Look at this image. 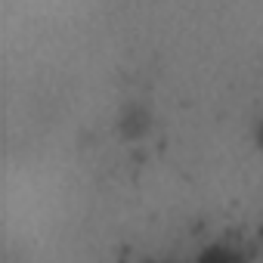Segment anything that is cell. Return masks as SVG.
<instances>
[{"instance_id": "1", "label": "cell", "mask_w": 263, "mask_h": 263, "mask_svg": "<svg viewBox=\"0 0 263 263\" xmlns=\"http://www.w3.org/2000/svg\"><path fill=\"white\" fill-rule=\"evenodd\" d=\"M260 143H263V127H260Z\"/></svg>"}]
</instances>
